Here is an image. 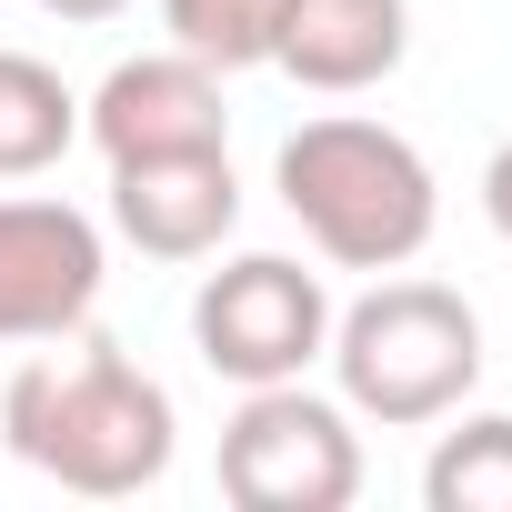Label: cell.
Returning a JSON list of instances; mask_svg holds the SVG:
<instances>
[{"label": "cell", "instance_id": "obj_13", "mask_svg": "<svg viewBox=\"0 0 512 512\" xmlns=\"http://www.w3.org/2000/svg\"><path fill=\"white\" fill-rule=\"evenodd\" d=\"M482 221H492V231L512 241V141H502V151L482 161Z\"/></svg>", "mask_w": 512, "mask_h": 512}, {"label": "cell", "instance_id": "obj_11", "mask_svg": "<svg viewBox=\"0 0 512 512\" xmlns=\"http://www.w3.org/2000/svg\"><path fill=\"white\" fill-rule=\"evenodd\" d=\"M422 502L432 512H512V412H472L462 432H442L422 462Z\"/></svg>", "mask_w": 512, "mask_h": 512}, {"label": "cell", "instance_id": "obj_8", "mask_svg": "<svg viewBox=\"0 0 512 512\" xmlns=\"http://www.w3.org/2000/svg\"><path fill=\"white\" fill-rule=\"evenodd\" d=\"M241 221L231 151H161V161H111V231L151 262H201Z\"/></svg>", "mask_w": 512, "mask_h": 512}, {"label": "cell", "instance_id": "obj_4", "mask_svg": "<svg viewBox=\"0 0 512 512\" xmlns=\"http://www.w3.org/2000/svg\"><path fill=\"white\" fill-rule=\"evenodd\" d=\"M362 492V432L342 402L302 392V382H262L241 392V412L221 422V502L241 512H342Z\"/></svg>", "mask_w": 512, "mask_h": 512}, {"label": "cell", "instance_id": "obj_1", "mask_svg": "<svg viewBox=\"0 0 512 512\" xmlns=\"http://www.w3.org/2000/svg\"><path fill=\"white\" fill-rule=\"evenodd\" d=\"M0 442L81 502H131L171 472L181 422H171V392L111 332L81 322V332H61V352H41L0 382Z\"/></svg>", "mask_w": 512, "mask_h": 512}, {"label": "cell", "instance_id": "obj_7", "mask_svg": "<svg viewBox=\"0 0 512 512\" xmlns=\"http://www.w3.org/2000/svg\"><path fill=\"white\" fill-rule=\"evenodd\" d=\"M81 141L101 161H161V151H231V101L201 51H141L81 101Z\"/></svg>", "mask_w": 512, "mask_h": 512}, {"label": "cell", "instance_id": "obj_3", "mask_svg": "<svg viewBox=\"0 0 512 512\" xmlns=\"http://www.w3.org/2000/svg\"><path fill=\"white\" fill-rule=\"evenodd\" d=\"M322 362L342 382V412H362L382 432H422V422H442V412L472 402V382H482V322L442 282H382L352 312H332Z\"/></svg>", "mask_w": 512, "mask_h": 512}, {"label": "cell", "instance_id": "obj_9", "mask_svg": "<svg viewBox=\"0 0 512 512\" xmlns=\"http://www.w3.org/2000/svg\"><path fill=\"white\" fill-rule=\"evenodd\" d=\"M272 61L302 91H382L412 61V0H282Z\"/></svg>", "mask_w": 512, "mask_h": 512}, {"label": "cell", "instance_id": "obj_5", "mask_svg": "<svg viewBox=\"0 0 512 512\" xmlns=\"http://www.w3.org/2000/svg\"><path fill=\"white\" fill-rule=\"evenodd\" d=\"M191 342L221 382L262 392V382H302L332 342V292L322 272H302L292 251H241L191 292Z\"/></svg>", "mask_w": 512, "mask_h": 512}, {"label": "cell", "instance_id": "obj_10", "mask_svg": "<svg viewBox=\"0 0 512 512\" xmlns=\"http://www.w3.org/2000/svg\"><path fill=\"white\" fill-rule=\"evenodd\" d=\"M71 141H81V91L31 51H0V181H41Z\"/></svg>", "mask_w": 512, "mask_h": 512}, {"label": "cell", "instance_id": "obj_12", "mask_svg": "<svg viewBox=\"0 0 512 512\" xmlns=\"http://www.w3.org/2000/svg\"><path fill=\"white\" fill-rule=\"evenodd\" d=\"M272 21H282V0H161V31L181 51H201L211 71L272 61Z\"/></svg>", "mask_w": 512, "mask_h": 512}, {"label": "cell", "instance_id": "obj_6", "mask_svg": "<svg viewBox=\"0 0 512 512\" xmlns=\"http://www.w3.org/2000/svg\"><path fill=\"white\" fill-rule=\"evenodd\" d=\"M101 221L71 201H0V342H61L101 312Z\"/></svg>", "mask_w": 512, "mask_h": 512}, {"label": "cell", "instance_id": "obj_14", "mask_svg": "<svg viewBox=\"0 0 512 512\" xmlns=\"http://www.w3.org/2000/svg\"><path fill=\"white\" fill-rule=\"evenodd\" d=\"M41 11H51V21H121L131 0H41Z\"/></svg>", "mask_w": 512, "mask_h": 512}, {"label": "cell", "instance_id": "obj_2", "mask_svg": "<svg viewBox=\"0 0 512 512\" xmlns=\"http://www.w3.org/2000/svg\"><path fill=\"white\" fill-rule=\"evenodd\" d=\"M272 181H282V211L312 231V251L342 262V272H402L412 251L432 241V221H442L432 161L392 121H362V111L302 121L282 141Z\"/></svg>", "mask_w": 512, "mask_h": 512}]
</instances>
